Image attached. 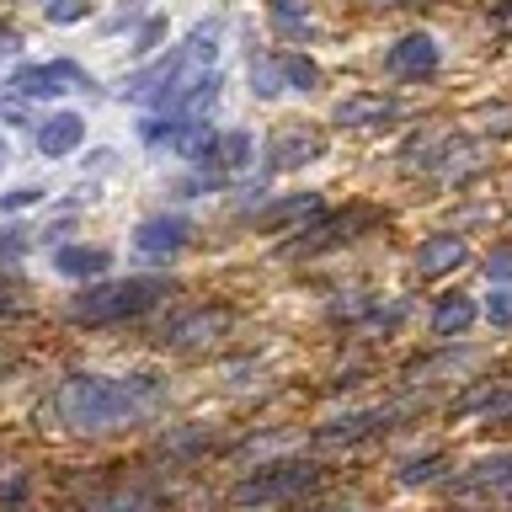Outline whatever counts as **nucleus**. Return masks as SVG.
Segmentation results:
<instances>
[{
  "label": "nucleus",
  "instance_id": "nucleus-1",
  "mask_svg": "<svg viewBox=\"0 0 512 512\" xmlns=\"http://www.w3.org/2000/svg\"><path fill=\"white\" fill-rule=\"evenodd\" d=\"M150 379H102V374H75L54 390V416L70 432H112L139 422L155 406V390H144Z\"/></svg>",
  "mask_w": 512,
  "mask_h": 512
},
{
  "label": "nucleus",
  "instance_id": "nucleus-2",
  "mask_svg": "<svg viewBox=\"0 0 512 512\" xmlns=\"http://www.w3.org/2000/svg\"><path fill=\"white\" fill-rule=\"evenodd\" d=\"M166 294H171V278H123V283L86 288V294H80L64 315H70L75 326H112V320H128V315L155 310Z\"/></svg>",
  "mask_w": 512,
  "mask_h": 512
},
{
  "label": "nucleus",
  "instance_id": "nucleus-3",
  "mask_svg": "<svg viewBox=\"0 0 512 512\" xmlns=\"http://www.w3.org/2000/svg\"><path fill=\"white\" fill-rule=\"evenodd\" d=\"M320 486V464L310 459H283V464H262L246 480H235L230 502L235 507H272V502H294V496Z\"/></svg>",
  "mask_w": 512,
  "mask_h": 512
},
{
  "label": "nucleus",
  "instance_id": "nucleus-4",
  "mask_svg": "<svg viewBox=\"0 0 512 512\" xmlns=\"http://www.w3.org/2000/svg\"><path fill=\"white\" fill-rule=\"evenodd\" d=\"M91 86V75L80 70L70 59H48V64H22V70L11 75V91L22 96V102H54L64 91H80Z\"/></svg>",
  "mask_w": 512,
  "mask_h": 512
},
{
  "label": "nucleus",
  "instance_id": "nucleus-5",
  "mask_svg": "<svg viewBox=\"0 0 512 512\" xmlns=\"http://www.w3.org/2000/svg\"><path fill=\"white\" fill-rule=\"evenodd\" d=\"M235 326V315L224 310V304H198V310H182L171 320L166 331H160V342L176 347V352H192V347H208V342H219L224 331Z\"/></svg>",
  "mask_w": 512,
  "mask_h": 512
},
{
  "label": "nucleus",
  "instance_id": "nucleus-6",
  "mask_svg": "<svg viewBox=\"0 0 512 512\" xmlns=\"http://www.w3.org/2000/svg\"><path fill=\"white\" fill-rule=\"evenodd\" d=\"M326 155V134L310 123H294V128H278V134L267 139V171L278 176V171H299V166H310V160Z\"/></svg>",
  "mask_w": 512,
  "mask_h": 512
},
{
  "label": "nucleus",
  "instance_id": "nucleus-7",
  "mask_svg": "<svg viewBox=\"0 0 512 512\" xmlns=\"http://www.w3.org/2000/svg\"><path fill=\"white\" fill-rule=\"evenodd\" d=\"M443 48L432 32H406L400 43H390V54H384V70H390L395 80H427L432 70H438Z\"/></svg>",
  "mask_w": 512,
  "mask_h": 512
},
{
  "label": "nucleus",
  "instance_id": "nucleus-8",
  "mask_svg": "<svg viewBox=\"0 0 512 512\" xmlns=\"http://www.w3.org/2000/svg\"><path fill=\"white\" fill-rule=\"evenodd\" d=\"M187 240H192V219L187 214H150L134 230V251L139 256H176V251H187Z\"/></svg>",
  "mask_w": 512,
  "mask_h": 512
},
{
  "label": "nucleus",
  "instance_id": "nucleus-9",
  "mask_svg": "<svg viewBox=\"0 0 512 512\" xmlns=\"http://www.w3.org/2000/svg\"><path fill=\"white\" fill-rule=\"evenodd\" d=\"M464 262H470V240L454 235V230L427 235L422 246H416V272H422V278H443V272H454Z\"/></svg>",
  "mask_w": 512,
  "mask_h": 512
},
{
  "label": "nucleus",
  "instance_id": "nucleus-10",
  "mask_svg": "<svg viewBox=\"0 0 512 512\" xmlns=\"http://www.w3.org/2000/svg\"><path fill=\"white\" fill-rule=\"evenodd\" d=\"M475 320H480V304L470 294H443L427 315V331L438 336V342H454V336H464L475 326Z\"/></svg>",
  "mask_w": 512,
  "mask_h": 512
},
{
  "label": "nucleus",
  "instance_id": "nucleus-11",
  "mask_svg": "<svg viewBox=\"0 0 512 512\" xmlns=\"http://www.w3.org/2000/svg\"><path fill=\"white\" fill-rule=\"evenodd\" d=\"M331 118L342 123V128L384 123V118H395V96H384V91H358V96H347V102H336Z\"/></svg>",
  "mask_w": 512,
  "mask_h": 512
},
{
  "label": "nucleus",
  "instance_id": "nucleus-12",
  "mask_svg": "<svg viewBox=\"0 0 512 512\" xmlns=\"http://www.w3.org/2000/svg\"><path fill=\"white\" fill-rule=\"evenodd\" d=\"M80 139H86V123H80L75 112H54V118H43V128H38V150L48 160L80 150Z\"/></svg>",
  "mask_w": 512,
  "mask_h": 512
},
{
  "label": "nucleus",
  "instance_id": "nucleus-13",
  "mask_svg": "<svg viewBox=\"0 0 512 512\" xmlns=\"http://www.w3.org/2000/svg\"><path fill=\"white\" fill-rule=\"evenodd\" d=\"M352 230H358V224H352V219H315L310 224V235H294V240H288V246H283V256H315V251H326V246H336V240H347Z\"/></svg>",
  "mask_w": 512,
  "mask_h": 512
},
{
  "label": "nucleus",
  "instance_id": "nucleus-14",
  "mask_svg": "<svg viewBox=\"0 0 512 512\" xmlns=\"http://www.w3.org/2000/svg\"><path fill=\"white\" fill-rule=\"evenodd\" d=\"M315 219H326V203H320L315 192H304V198L272 203L262 214V230H288V224H315Z\"/></svg>",
  "mask_w": 512,
  "mask_h": 512
},
{
  "label": "nucleus",
  "instance_id": "nucleus-15",
  "mask_svg": "<svg viewBox=\"0 0 512 512\" xmlns=\"http://www.w3.org/2000/svg\"><path fill=\"white\" fill-rule=\"evenodd\" d=\"M54 267L64 272V278H102V272L112 267V251H102V246H59Z\"/></svg>",
  "mask_w": 512,
  "mask_h": 512
},
{
  "label": "nucleus",
  "instance_id": "nucleus-16",
  "mask_svg": "<svg viewBox=\"0 0 512 512\" xmlns=\"http://www.w3.org/2000/svg\"><path fill=\"white\" fill-rule=\"evenodd\" d=\"M246 160H251V134H246V128H230V134H219V144H214V166H224V171H246Z\"/></svg>",
  "mask_w": 512,
  "mask_h": 512
},
{
  "label": "nucleus",
  "instance_id": "nucleus-17",
  "mask_svg": "<svg viewBox=\"0 0 512 512\" xmlns=\"http://www.w3.org/2000/svg\"><path fill=\"white\" fill-rule=\"evenodd\" d=\"M374 422H384L379 411H368V416H336V422L320 427V438H326V443H358V438H363V432L374 427Z\"/></svg>",
  "mask_w": 512,
  "mask_h": 512
},
{
  "label": "nucleus",
  "instance_id": "nucleus-18",
  "mask_svg": "<svg viewBox=\"0 0 512 512\" xmlns=\"http://www.w3.org/2000/svg\"><path fill=\"white\" fill-rule=\"evenodd\" d=\"M470 486H491V491H512V454L480 459L470 470Z\"/></svg>",
  "mask_w": 512,
  "mask_h": 512
},
{
  "label": "nucleus",
  "instance_id": "nucleus-19",
  "mask_svg": "<svg viewBox=\"0 0 512 512\" xmlns=\"http://www.w3.org/2000/svg\"><path fill=\"white\" fill-rule=\"evenodd\" d=\"M448 459L443 454H427V459H411L406 470H400V486H427V480H443Z\"/></svg>",
  "mask_w": 512,
  "mask_h": 512
},
{
  "label": "nucleus",
  "instance_id": "nucleus-20",
  "mask_svg": "<svg viewBox=\"0 0 512 512\" xmlns=\"http://www.w3.org/2000/svg\"><path fill=\"white\" fill-rule=\"evenodd\" d=\"M251 80L256 86L251 91H262V96H278L288 80H283V59H251Z\"/></svg>",
  "mask_w": 512,
  "mask_h": 512
},
{
  "label": "nucleus",
  "instance_id": "nucleus-21",
  "mask_svg": "<svg viewBox=\"0 0 512 512\" xmlns=\"http://www.w3.org/2000/svg\"><path fill=\"white\" fill-rule=\"evenodd\" d=\"M283 59V80L288 86H299V91H315V80H320V70L310 59H299V54H278Z\"/></svg>",
  "mask_w": 512,
  "mask_h": 512
},
{
  "label": "nucleus",
  "instance_id": "nucleus-22",
  "mask_svg": "<svg viewBox=\"0 0 512 512\" xmlns=\"http://www.w3.org/2000/svg\"><path fill=\"white\" fill-rule=\"evenodd\" d=\"M32 246V230H22V224H11V230H0V262H16Z\"/></svg>",
  "mask_w": 512,
  "mask_h": 512
},
{
  "label": "nucleus",
  "instance_id": "nucleus-23",
  "mask_svg": "<svg viewBox=\"0 0 512 512\" xmlns=\"http://www.w3.org/2000/svg\"><path fill=\"white\" fill-rule=\"evenodd\" d=\"M486 315H491V326L512 331V294H507V288H496V294L486 299Z\"/></svg>",
  "mask_w": 512,
  "mask_h": 512
},
{
  "label": "nucleus",
  "instance_id": "nucleus-24",
  "mask_svg": "<svg viewBox=\"0 0 512 512\" xmlns=\"http://www.w3.org/2000/svg\"><path fill=\"white\" fill-rule=\"evenodd\" d=\"M38 203H43V187H22L0 198V214H22V208H38Z\"/></svg>",
  "mask_w": 512,
  "mask_h": 512
},
{
  "label": "nucleus",
  "instance_id": "nucleus-25",
  "mask_svg": "<svg viewBox=\"0 0 512 512\" xmlns=\"http://www.w3.org/2000/svg\"><path fill=\"white\" fill-rule=\"evenodd\" d=\"M86 11H91V0H59V6H48L54 22H75V16H86Z\"/></svg>",
  "mask_w": 512,
  "mask_h": 512
},
{
  "label": "nucleus",
  "instance_id": "nucleus-26",
  "mask_svg": "<svg viewBox=\"0 0 512 512\" xmlns=\"http://www.w3.org/2000/svg\"><path fill=\"white\" fill-rule=\"evenodd\" d=\"M160 38H166V22H160V16H155V22H150V27H144V32H139V43H134V54H150V48H155Z\"/></svg>",
  "mask_w": 512,
  "mask_h": 512
},
{
  "label": "nucleus",
  "instance_id": "nucleus-27",
  "mask_svg": "<svg viewBox=\"0 0 512 512\" xmlns=\"http://www.w3.org/2000/svg\"><path fill=\"white\" fill-rule=\"evenodd\" d=\"M491 27L502 32V38H512V0H496V11H491Z\"/></svg>",
  "mask_w": 512,
  "mask_h": 512
},
{
  "label": "nucleus",
  "instance_id": "nucleus-28",
  "mask_svg": "<svg viewBox=\"0 0 512 512\" xmlns=\"http://www.w3.org/2000/svg\"><path fill=\"white\" fill-rule=\"evenodd\" d=\"M491 278H496V283H507V278H512V246L491 256Z\"/></svg>",
  "mask_w": 512,
  "mask_h": 512
},
{
  "label": "nucleus",
  "instance_id": "nucleus-29",
  "mask_svg": "<svg viewBox=\"0 0 512 512\" xmlns=\"http://www.w3.org/2000/svg\"><path fill=\"white\" fill-rule=\"evenodd\" d=\"M0 166H6V144H0Z\"/></svg>",
  "mask_w": 512,
  "mask_h": 512
},
{
  "label": "nucleus",
  "instance_id": "nucleus-30",
  "mask_svg": "<svg viewBox=\"0 0 512 512\" xmlns=\"http://www.w3.org/2000/svg\"><path fill=\"white\" fill-rule=\"evenodd\" d=\"M379 6H400V0H379Z\"/></svg>",
  "mask_w": 512,
  "mask_h": 512
}]
</instances>
